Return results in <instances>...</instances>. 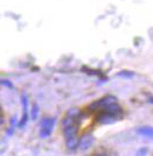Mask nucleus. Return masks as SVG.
<instances>
[{
	"instance_id": "f257e3e1",
	"label": "nucleus",
	"mask_w": 153,
	"mask_h": 156,
	"mask_svg": "<svg viewBox=\"0 0 153 156\" xmlns=\"http://www.w3.org/2000/svg\"><path fill=\"white\" fill-rule=\"evenodd\" d=\"M137 134H139L140 136L153 139V127H150V126L140 127V128L137 129Z\"/></svg>"
},
{
	"instance_id": "f03ea898",
	"label": "nucleus",
	"mask_w": 153,
	"mask_h": 156,
	"mask_svg": "<svg viewBox=\"0 0 153 156\" xmlns=\"http://www.w3.org/2000/svg\"><path fill=\"white\" fill-rule=\"evenodd\" d=\"M91 143V135L90 134H86L81 139V142H80V147L81 149H88L89 146Z\"/></svg>"
},
{
	"instance_id": "7ed1b4c3",
	"label": "nucleus",
	"mask_w": 153,
	"mask_h": 156,
	"mask_svg": "<svg viewBox=\"0 0 153 156\" xmlns=\"http://www.w3.org/2000/svg\"><path fill=\"white\" fill-rule=\"evenodd\" d=\"M2 120H4V113H2V110L0 108V124H2Z\"/></svg>"
}]
</instances>
